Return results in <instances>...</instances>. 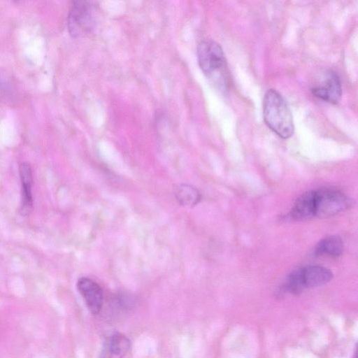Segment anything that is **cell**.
<instances>
[{
  "label": "cell",
  "mask_w": 358,
  "mask_h": 358,
  "mask_svg": "<svg viewBox=\"0 0 358 358\" xmlns=\"http://www.w3.org/2000/svg\"><path fill=\"white\" fill-rule=\"evenodd\" d=\"M96 8L93 2H73L68 15L69 33L77 37L90 31L96 23Z\"/></svg>",
  "instance_id": "obj_5"
},
{
  "label": "cell",
  "mask_w": 358,
  "mask_h": 358,
  "mask_svg": "<svg viewBox=\"0 0 358 358\" xmlns=\"http://www.w3.org/2000/svg\"><path fill=\"white\" fill-rule=\"evenodd\" d=\"M263 117L267 126L282 138H289L294 127L291 110L283 96L269 89L263 100Z\"/></svg>",
  "instance_id": "obj_2"
},
{
  "label": "cell",
  "mask_w": 358,
  "mask_h": 358,
  "mask_svg": "<svg viewBox=\"0 0 358 358\" xmlns=\"http://www.w3.org/2000/svg\"><path fill=\"white\" fill-rule=\"evenodd\" d=\"M343 251V242L338 236H329L322 239L316 245L314 254L316 256L327 255L332 257L340 256Z\"/></svg>",
  "instance_id": "obj_10"
},
{
  "label": "cell",
  "mask_w": 358,
  "mask_h": 358,
  "mask_svg": "<svg viewBox=\"0 0 358 358\" xmlns=\"http://www.w3.org/2000/svg\"><path fill=\"white\" fill-rule=\"evenodd\" d=\"M288 216L294 220H303L313 217L312 191L303 193L296 200Z\"/></svg>",
  "instance_id": "obj_11"
},
{
  "label": "cell",
  "mask_w": 358,
  "mask_h": 358,
  "mask_svg": "<svg viewBox=\"0 0 358 358\" xmlns=\"http://www.w3.org/2000/svg\"><path fill=\"white\" fill-rule=\"evenodd\" d=\"M310 90L315 97L336 104L342 94L340 77L331 69L324 70L319 74Z\"/></svg>",
  "instance_id": "obj_6"
},
{
  "label": "cell",
  "mask_w": 358,
  "mask_h": 358,
  "mask_svg": "<svg viewBox=\"0 0 358 358\" xmlns=\"http://www.w3.org/2000/svg\"><path fill=\"white\" fill-rule=\"evenodd\" d=\"M130 347L131 342L125 335L114 332L106 338L99 358H123Z\"/></svg>",
  "instance_id": "obj_8"
},
{
  "label": "cell",
  "mask_w": 358,
  "mask_h": 358,
  "mask_svg": "<svg viewBox=\"0 0 358 358\" xmlns=\"http://www.w3.org/2000/svg\"><path fill=\"white\" fill-rule=\"evenodd\" d=\"M356 358V357H355Z\"/></svg>",
  "instance_id": "obj_13"
},
{
  "label": "cell",
  "mask_w": 358,
  "mask_h": 358,
  "mask_svg": "<svg viewBox=\"0 0 358 358\" xmlns=\"http://www.w3.org/2000/svg\"><path fill=\"white\" fill-rule=\"evenodd\" d=\"M333 277L331 271L322 266H307L292 271L283 285L284 291L299 294L305 289L325 285Z\"/></svg>",
  "instance_id": "obj_3"
},
{
  "label": "cell",
  "mask_w": 358,
  "mask_h": 358,
  "mask_svg": "<svg viewBox=\"0 0 358 358\" xmlns=\"http://www.w3.org/2000/svg\"><path fill=\"white\" fill-rule=\"evenodd\" d=\"M352 206V200L341 191L330 189L312 190L313 217H331Z\"/></svg>",
  "instance_id": "obj_4"
},
{
  "label": "cell",
  "mask_w": 358,
  "mask_h": 358,
  "mask_svg": "<svg viewBox=\"0 0 358 358\" xmlns=\"http://www.w3.org/2000/svg\"><path fill=\"white\" fill-rule=\"evenodd\" d=\"M199 66L212 84L222 94L228 93L231 78L222 48L210 40L201 41L197 49Z\"/></svg>",
  "instance_id": "obj_1"
},
{
  "label": "cell",
  "mask_w": 358,
  "mask_h": 358,
  "mask_svg": "<svg viewBox=\"0 0 358 358\" xmlns=\"http://www.w3.org/2000/svg\"><path fill=\"white\" fill-rule=\"evenodd\" d=\"M20 176L22 182V197L20 213L23 215H29L33 206V197L31 187L33 176L31 169L28 163L23 162L20 166Z\"/></svg>",
  "instance_id": "obj_9"
},
{
  "label": "cell",
  "mask_w": 358,
  "mask_h": 358,
  "mask_svg": "<svg viewBox=\"0 0 358 358\" xmlns=\"http://www.w3.org/2000/svg\"><path fill=\"white\" fill-rule=\"evenodd\" d=\"M176 198L180 205L192 207L197 204L201 198L199 191L194 187L182 184L175 191Z\"/></svg>",
  "instance_id": "obj_12"
},
{
  "label": "cell",
  "mask_w": 358,
  "mask_h": 358,
  "mask_svg": "<svg viewBox=\"0 0 358 358\" xmlns=\"http://www.w3.org/2000/svg\"><path fill=\"white\" fill-rule=\"evenodd\" d=\"M77 288L89 311L93 315L99 313L103 300L101 287L88 278H81L77 282Z\"/></svg>",
  "instance_id": "obj_7"
}]
</instances>
